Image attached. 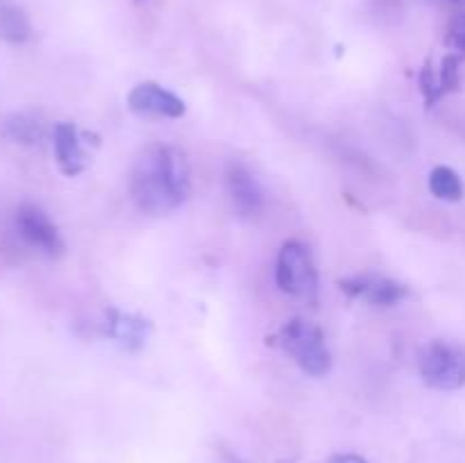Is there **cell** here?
<instances>
[{
    "mask_svg": "<svg viewBox=\"0 0 465 463\" xmlns=\"http://www.w3.org/2000/svg\"><path fill=\"white\" fill-rule=\"evenodd\" d=\"M16 227L18 234L36 248L39 252L48 254V257H57L64 252V241L59 236L57 227L53 225L48 216L41 212L35 204H25V207L18 209L16 213Z\"/></svg>",
    "mask_w": 465,
    "mask_h": 463,
    "instance_id": "8992f818",
    "label": "cell"
},
{
    "mask_svg": "<svg viewBox=\"0 0 465 463\" xmlns=\"http://www.w3.org/2000/svg\"><path fill=\"white\" fill-rule=\"evenodd\" d=\"M439 80H440V89H443V94L457 89L459 86V57L448 54V57L443 59V68H440Z\"/></svg>",
    "mask_w": 465,
    "mask_h": 463,
    "instance_id": "5bb4252c",
    "label": "cell"
},
{
    "mask_svg": "<svg viewBox=\"0 0 465 463\" xmlns=\"http://www.w3.org/2000/svg\"><path fill=\"white\" fill-rule=\"evenodd\" d=\"M225 186L232 204L243 216H257L263 207V193L252 172L241 162H230L225 168Z\"/></svg>",
    "mask_w": 465,
    "mask_h": 463,
    "instance_id": "ba28073f",
    "label": "cell"
},
{
    "mask_svg": "<svg viewBox=\"0 0 465 463\" xmlns=\"http://www.w3.org/2000/svg\"><path fill=\"white\" fill-rule=\"evenodd\" d=\"M221 457H223V463H245L243 458H239L236 454H232V452H227V449H223Z\"/></svg>",
    "mask_w": 465,
    "mask_h": 463,
    "instance_id": "2e32d148",
    "label": "cell"
},
{
    "mask_svg": "<svg viewBox=\"0 0 465 463\" xmlns=\"http://www.w3.org/2000/svg\"><path fill=\"white\" fill-rule=\"evenodd\" d=\"M104 334L116 339L125 350H139L143 348L145 339H148L150 322H145L139 316L109 309L107 318H104Z\"/></svg>",
    "mask_w": 465,
    "mask_h": 463,
    "instance_id": "30bf717a",
    "label": "cell"
},
{
    "mask_svg": "<svg viewBox=\"0 0 465 463\" xmlns=\"http://www.w3.org/2000/svg\"><path fill=\"white\" fill-rule=\"evenodd\" d=\"M341 291H345L350 298H363L366 302L375 304V307H395V304L402 302L409 295V289L404 284L377 275H361L352 277V280H343L341 281Z\"/></svg>",
    "mask_w": 465,
    "mask_h": 463,
    "instance_id": "52a82bcc",
    "label": "cell"
},
{
    "mask_svg": "<svg viewBox=\"0 0 465 463\" xmlns=\"http://www.w3.org/2000/svg\"><path fill=\"white\" fill-rule=\"evenodd\" d=\"M275 284L282 293L302 302H318V271L312 252L300 241H286L277 254Z\"/></svg>",
    "mask_w": 465,
    "mask_h": 463,
    "instance_id": "3957f363",
    "label": "cell"
},
{
    "mask_svg": "<svg viewBox=\"0 0 465 463\" xmlns=\"http://www.w3.org/2000/svg\"><path fill=\"white\" fill-rule=\"evenodd\" d=\"M191 191L189 162L175 145L154 143L141 153L130 175V193L139 209L168 213L180 207Z\"/></svg>",
    "mask_w": 465,
    "mask_h": 463,
    "instance_id": "6da1fadb",
    "label": "cell"
},
{
    "mask_svg": "<svg viewBox=\"0 0 465 463\" xmlns=\"http://www.w3.org/2000/svg\"><path fill=\"white\" fill-rule=\"evenodd\" d=\"M325 463H368V461L363 457H359V454H334V457L327 458Z\"/></svg>",
    "mask_w": 465,
    "mask_h": 463,
    "instance_id": "9a60e30c",
    "label": "cell"
},
{
    "mask_svg": "<svg viewBox=\"0 0 465 463\" xmlns=\"http://www.w3.org/2000/svg\"><path fill=\"white\" fill-rule=\"evenodd\" d=\"M127 107L139 116L150 118H180L184 116V100L177 98L173 91L154 84V82H141L127 95Z\"/></svg>",
    "mask_w": 465,
    "mask_h": 463,
    "instance_id": "5b68a950",
    "label": "cell"
},
{
    "mask_svg": "<svg viewBox=\"0 0 465 463\" xmlns=\"http://www.w3.org/2000/svg\"><path fill=\"white\" fill-rule=\"evenodd\" d=\"M430 191L439 200H448V202H457L463 198V184L461 177L448 166H436L430 172Z\"/></svg>",
    "mask_w": 465,
    "mask_h": 463,
    "instance_id": "8fae6325",
    "label": "cell"
},
{
    "mask_svg": "<svg viewBox=\"0 0 465 463\" xmlns=\"http://www.w3.org/2000/svg\"><path fill=\"white\" fill-rule=\"evenodd\" d=\"M0 36L12 44H23L30 36V23L21 9L0 3Z\"/></svg>",
    "mask_w": 465,
    "mask_h": 463,
    "instance_id": "7c38bea8",
    "label": "cell"
},
{
    "mask_svg": "<svg viewBox=\"0 0 465 463\" xmlns=\"http://www.w3.org/2000/svg\"><path fill=\"white\" fill-rule=\"evenodd\" d=\"M9 134L21 143H32L41 136V123L30 116H16L9 123Z\"/></svg>",
    "mask_w": 465,
    "mask_h": 463,
    "instance_id": "4fadbf2b",
    "label": "cell"
},
{
    "mask_svg": "<svg viewBox=\"0 0 465 463\" xmlns=\"http://www.w3.org/2000/svg\"><path fill=\"white\" fill-rule=\"evenodd\" d=\"M422 381L436 390H457L465 386V350L445 340L427 345L418 359Z\"/></svg>",
    "mask_w": 465,
    "mask_h": 463,
    "instance_id": "277c9868",
    "label": "cell"
},
{
    "mask_svg": "<svg viewBox=\"0 0 465 463\" xmlns=\"http://www.w3.org/2000/svg\"><path fill=\"white\" fill-rule=\"evenodd\" d=\"M53 145L54 157H57V163L64 175L75 177L84 171L89 159H86L84 148H82V141L77 136L75 125H71V123H57L53 130Z\"/></svg>",
    "mask_w": 465,
    "mask_h": 463,
    "instance_id": "9c48e42d",
    "label": "cell"
},
{
    "mask_svg": "<svg viewBox=\"0 0 465 463\" xmlns=\"http://www.w3.org/2000/svg\"><path fill=\"white\" fill-rule=\"evenodd\" d=\"M280 343L304 375L325 377L331 370V354L327 350L325 334L316 322L304 318L286 322L280 331Z\"/></svg>",
    "mask_w": 465,
    "mask_h": 463,
    "instance_id": "7a4b0ae2",
    "label": "cell"
}]
</instances>
